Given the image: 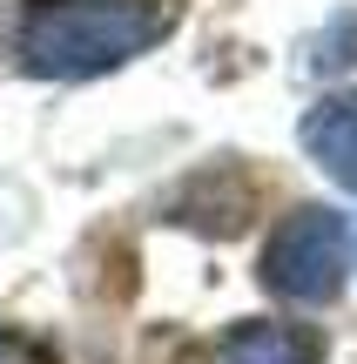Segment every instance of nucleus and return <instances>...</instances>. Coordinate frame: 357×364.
<instances>
[{"label": "nucleus", "instance_id": "obj_1", "mask_svg": "<svg viewBox=\"0 0 357 364\" xmlns=\"http://www.w3.org/2000/svg\"><path fill=\"white\" fill-rule=\"evenodd\" d=\"M169 27V0H34L21 14V68L40 81H88L148 54Z\"/></svg>", "mask_w": 357, "mask_h": 364}, {"label": "nucleus", "instance_id": "obj_2", "mask_svg": "<svg viewBox=\"0 0 357 364\" xmlns=\"http://www.w3.org/2000/svg\"><path fill=\"white\" fill-rule=\"evenodd\" d=\"M344 270H351V223L324 203H304L270 230L263 243V290L283 304H331L344 290Z\"/></svg>", "mask_w": 357, "mask_h": 364}, {"label": "nucleus", "instance_id": "obj_3", "mask_svg": "<svg viewBox=\"0 0 357 364\" xmlns=\"http://www.w3.org/2000/svg\"><path fill=\"white\" fill-rule=\"evenodd\" d=\"M304 149L337 189L357 196V88L351 95H324L304 115Z\"/></svg>", "mask_w": 357, "mask_h": 364}, {"label": "nucleus", "instance_id": "obj_4", "mask_svg": "<svg viewBox=\"0 0 357 364\" xmlns=\"http://www.w3.org/2000/svg\"><path fill=\"white\" fill-rule=\"evenodd\" d=\"M324 358V344L310 338V331H297V324H236V331H223V344H216V364H317Z\"/></svg>", "mask_w": 357, "mask_h": 364}, {"label": "nucleus", "instance_id": "obj_5", "mask_svg": "<svg viewBox=\"0 0 357 364\" xmlns=\"http://www.w3.org/2000/svg\"><path fill=\"white\" fill-rule=\"evenodd\" d=\"M310 68H317V75H344V68H357V14L324 21V34L310 41Z\"/></svg>", "mask_w": 357, "mask_h": 364}, {"label": "nucleus", "instance_id": "obj_6", "mask_svg": "<svg viewBox=\"0 0 357 364\" xmlns=\"http://www.w3.org/2000/svg\"><path fill=\"white\" fill-rule=\"evenodd\" d=\"M0 364H40V358H34V344H21L13 331H0Z\"/></svg>", "mask_w": 357, "mask_h": 364}]
</instances>
